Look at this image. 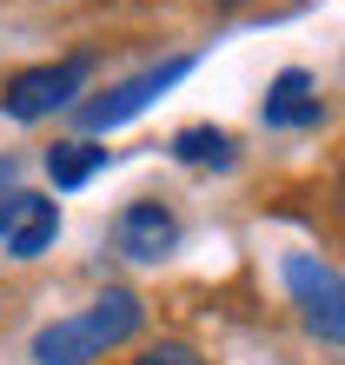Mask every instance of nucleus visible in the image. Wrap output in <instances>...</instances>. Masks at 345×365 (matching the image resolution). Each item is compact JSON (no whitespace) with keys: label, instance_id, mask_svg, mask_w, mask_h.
Returning <instances> with one entry per match:
<instances>
[{"label":"nucleus","instance_id":"1","mask_svg":"<svg viewBox=\"0 0 345 365\" xmlns=\"http://www.w3.org/2000/svg\"><path fill=\"white\" fill-rule=\"evenodd\" d=\"M140 326H146V299L126 292V286H106L86 312L53 319V326L34 332V365H93L113 346L140 339Z\"/></svg>","mask_w":345,"mask_h":365},{"label":"nucleus","instance_id":"2","mask_svg":"<svg viewBox=\"0 0 345 365\" xmlns=\"http://www.w3.org/2000/svg\"><path fill=\"white\" fill-rule=\"evenodd\" d=\"M86 73H93V60H86V53L47 60V67H27V73H14L7 87H0V113L20 120V126H40V120H53V113H67V106H80Z\"/></svg>","mask_w":345,"mask_h":365},{"label":"nucleus","instance_id":"3","mask_svg":"<svg viewBox=\"0 0 345 365\" xmlns=\"http://www.w3.org/2000/svg\"><path fill=\"white\" fill-rule=\"evenodd\" d=\"M186 73H192V60L172 53V60H160V67H146L133 80H120V87H106L100 100H80V126H86V133H113V126H126L133 113H146L166 87H180Z\"/></svg>","mask_w":345,"mask_h":365},{"label":"nucleus","instance_id":"4","mask_svg":"<svg viewBox=\"0 0 345 365\" xmlns=\"http://www.w3.org/2000/svg\"><path fill=\"white\" fill-rule=\"evenodd\" d=\"M172 246H180V220H172V206H160V200H133L113 220V252L133 259V266H160Z\"/></svg>","mask_w":345,"mask_h":365},{"label":"nucleus","instance_id":"5","mask_svg":"<svg viewBox=\"0 0 345 365\" xmlns=\"http://www.w3.org/2000/svg\"><path fill=\"white\" fill-rule=\"evenodd\" d=\"M60 232V206L40 200V192H7L0 200V246L14 252V259H40V252L53 246Z\"/></svg>","mask_w":345,"mask_h":365},{"label":"nucleus","instance_id":"6","mask_svg":"<svg viewBox=\"0 0 345 365\" xmlns=\"http://www.w3.org/2000/svg\"><path fill=\"white\" fill-rule=\"evenodd\" d=\"M259 120L279 126V133H286V126H319V120H326V100H319L312 73H306V67H286V73L266 87V100H259Z\"/></svg>","mask_w":345,"mask_h":365},{"label":"nucleus","instance_id":"7","mask_svg":"<svg viewBox=\"0 0 345 365\" xmlns=\"http://www.w3.org/2000/svg\"><path fill=\"white\" fill-rule=\"evenodd\" d=\"M166 153L180 160V166H212V173L240 160V153H232V133H226V126H180Z\"/></svg>","mask_w":345,"mask_h":365},{"label":"nucleus","instance_id":"8","mask_svg":"<svg viewBox=\"0 0 345 365\" xmlns=\"http://www.w3.org/2000/svg\"><path fill=\"white\" fill-rule=\"evenodd\" d=\"M106 160H113V153H106V146H93V140H60V146H47V173H53V186H60V192L86 186Z\"/></svg>","mask_w":345,"mask_h":365},{"label":"nucleus","instance_id":"9","mask_svg":"<svg viewBox=\"0 0 345 365\" xmlns=\"http://www.w3.org/2000/svg\"><path fill=\"white\" fill-rule=\"evenodd\" d=\"M299 319H306V332H312V339H326V346H345V279H339L332 292L306 299V306H299Z\"/></svg>","mask_w":345,"mask_h":365},{"label":"nucleus","instance_id":"10","mask_svg":"<svg viewBox=\"0 0 345 365\" xmlns=\"http://www.w3.org/2000/svg\"><path fill=\"white\" fill-rule=\"evenodd\" d=\"M339 286V272L332 266H319V259H286V292L306 306V299H319V292H332Z\"/></svg>","mask_w":345,"mask_h":365},{"label":"nucleus","instance_id":"11","mask_svg":"<svg viewBox=\"0 0 345 365\" xmlns=\"http://www.w3.org/2000/svg\"><path fill=\"white\" fill-rule=\"evenodd\" d=\"M133 365H206V359L192 352L186 339H160V346H146V352H140Z\"/></svg>","mask_w":345,"mask_h":365},{"label":"nucleus","instance_id":"12","mask_svg":"<svg viewBox=\"0 0 345 365\" xmlns=\"http://www.w3.org/2000/svg\"><path fill=\"white\" fill-rule=\"evenodd\" d=\"M226 7H240V0H226Z\"/></svg>","mask_w":345,"mask_h":365}]
</instances>
